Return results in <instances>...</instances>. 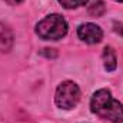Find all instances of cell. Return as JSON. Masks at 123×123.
Here are the masks:
<instances>
[{"mask_svg": "<svg viewBox=\"0 0 123 123\" xmlns=\"http://www.w3.org/2000/svg\"><path fill=\"white\" fill-rule=\"evenodd\" d=\"M7 4H10V6H16V4H20V3H23L25 0H4Z\"/></svg>", "mask_w": 123, "mask_h": 123, "instance_id": "8fae6325", "label": "cell"}, {"mask_svg": "<svg viewBox=\"0 0 123 123\" xmlns=\"http://www.w3.org/2000/svg\"><path fill=\"white\" fill-rule=\"evenodd\" d=\"M46 50H47V52H44V50H43V52H42V55H46V56H49V57H50V56H53V57L56 56V53L53 52L55 49H46Z\"/></svg>", "mask_w": 123, "mask_h": 123, "instance_id": "30bf717a", "label": "cell"}, {"mask_svg": "<svg viewBox=\"0 0 123 123\" xmlns=\"http://www.w3.org/2000/svg\"><path fill=\"white\" fill-rule=\"evenodd\" d=\"M12 46H13V33L4 23L0 22V52L7 53L12 50Z\"/></svg>", "mask_w": 123, "mask_h": 123, "instance_id": "5b68a950", "label": "cell"}, {"mask_svg": "<svg viewBox=\"0 0 123 123\" xmlns=\"http://www.w3.org/2000/svg\"><path fill=\"white\" fill-rule=\"evenodd\" d=\"M80 100V89L74 82L66 80L57 86L55 93V103L63 110H70L77 106Z\"/></svg>", "mask_w": 123, "mask_h": 123, "instance_id": "3957f363", "label": "cell"}, {"mask_svg": "<svg viewBox=\"0 0 123 123\" xmlns=\"http://www.w3.org/2000/svg\"><path fill=\"white\" fill-rule=\"evenodd\" d=\"M115 31H117L119 34H122L123 36V23H117V22H115Z\"/></svg>", "mask_w": 123, "mask_h": 123, "instance_id": "9c48e42d", "label": "cell"}, {"mask_svg": "<svg viewBox=\"0 0 123 123\" xmlns=\"http://www.w3.org/2000/svg\"><path fill=\"white\" fill-rule=\"evenodd\" d=\"M36 33L44 40H59L67 33V22L57 13L49 14L36 25Z\"/></svg>", "mask_w": 123, "mask_h": 123, "instance_id": "7a4b0ae2", "label": "cell"}, {"mask_svg": "<svg viewBox=\"0 0 123 123\" xmlns=\"http://www.w3.org/2000/svg\"><path fill=\"white\" fill-rule=\"evenodd\" d=\"M115 1H119V3H123V0H115Z\"/></svg>", "mask_w": 123, "mask_h": 123, "instance_id": "7c38bea8", "label": "cell"}, {"mask_svg": "<svg viewBox=\"0 0 123 123\" xmlns=\"http://www.w3.org/2000/svg\"><path fill=\"white\" fill-rule=\"evenodd\" d=\"M90 110L100 119L112 123L123 122V105L116 100L107 89H100L93 93L90 99Z\"/></svg>", "mask_w": 123, "mask_h": 123, "instance_id": "6da1fadb", "label": "cell"}, {"mask_svg": "<svg viewBox=\"0 0 123 123\" xmlns=\"http://www.w3.org/2000/svg\"><path fill=\"white\" fill-rule=\"evenodd\" d=\"M89 0H59L62 6L64 9H77L80 6H85Z\"/></svg>", "mask_w": 123, "mask_h": 123, "instance_id": "ba28073f", "label": "cell"}, {"mask_svg": "<svg viewBox=\"0 0 123 123\" xmlns=\"http://www.w3.org/2000/svg\"><path fill=\"white\" fill-rule=\"evenodd\" d=\"M103 66L107 72H113L117 67V59H116V53L110 46H106L103 49Z\"/></svg>", "mask_w": 123, "mask_h": 123, "instance_id": "8992f818", "label": "cell"}, {"mask_svg": "<svg viewBox=\"0 0 123 123\" xmlns=\"http://www.w3.org/2000/svg\"><path fill=\"white\" fill-rule=\"evenodd\" d=\"M77 36L82 42H85L87 44H96V43L102 42L103 31L94 23H83L77 29Z\"/></svg>", "mask_w": 123, "mask_h": 123, "instance_id": "277c9868", "label": "cell"}, {"mask_svg": "<svg viewBox=\"0 0 123 123\" xmlns=\"http://www.w3.org/2000/svg\"><path fill=\"white\" fill-rule=\"evenodd\" d=\"M87 12H89V14L93 16V17H100L105 13V3L102 0H94L92 4L89 6Z\"/></svg>", "mask_w": 123, "mask_h": 123, "instance_id": "52a82bcc", "label": "cell"}]
</instances>
